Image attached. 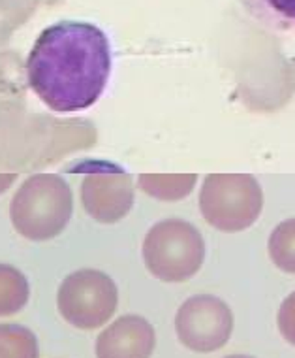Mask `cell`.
Wrapping results in <instances>:
<instances>
[{
    "mask_svg": "<svg viewBox=\"0 0 295 358\" xmlns=\"http://www.w3.org/2000/svg\"><path fill=\"white\" fill-rule=\"evenodd\" d=\"M111 69L109 36L94 23L64 19L36 38L27 59V80L50 110L74 113L98 102Z\"/></svg>",
    "mask_w": 295,
    "mask_h": 358,
    "instance_id": "obj_1",
    "label": "cell"
},
{
    "mask_svg": "<svg viewBox=\"0 0 295 358\" xmlns=\"http://www.w3.org/2000/svg\"><path fill=\"white\" fill-rule=\"evenodd\" d=\"M181 341L194 351H215L232 334V313L216 298H192L177 319Z\"/></svg>",
    "mask_w": 295,
    "mask_h": 358,
    "instance_id": "obj_2",
    "label": "cell"
},
{
    "mask_svg": "<svg viewBox=\"0 0 295 358\" xmlns=\"http://www.w3.org/2000/svg\"><path fill=\"white\" fill-rule=\"evenodd\" d=\"M205 187L203 208L215 224L224 229L246 227L258 213V187L250 178H211Z\"/></svg>",
    "mask_w": 295,
    "mask_h": 358,
    "instance_id": "obj_3",
    "label": "cell"
},
{
    "mask_svg": "<svg viewBox=\"0 0 295 358\" xmlns=\"http://www.w3.org/2000/svg\"><path fill=\"white\" fill-rule=\"evenodd\" d=\"M241 4L265 31L277 34L295 32V0H241Z\"/></svg>",
    "mask_w": 295,
    "mask_h": 358,
    "instance_id": "obj_4",
    "label": "cell"
},
{
    "mask_svg": "<svg viewBox=\"0 0 295 358\" xmlns=\"http://www.w3.org/2000/svg\"><path fill=\"white\" fill-rule=\"evenodd\" d=\"M153 349V332L139 327L126 332V340H102L100 358H147Z\"/></svg>",
    "mask_w": 295,
    "mask_h": 358,
    "instance_id": "obj_5",
    "label": "cell"
},
{
    "mask_svg": "<svg viewBox=\"0 0 295 358\" xmlns=\"http://www.w3.org/2000/svg\"><path fill=\"white\" fill-rule=\"evenodd\" d=\"M273 257L288 272H295V221L284 222L273 236Z\"/></svg>",
    "mask_w": 295,
    "mask_h": 358,
    "instance_id": "obj_6",
    "label": "cell"
},
{
    "mask_svg": "<svg viewBox=\"0 0 295 358\" xmlns=\"http://www.w3.org/2000/svg\"><path fill=\"white\" fill-rule=\"evenodd\" d=\"M278 322H280V330H282L284 338L295 345V294H292L282 306Z\"/></svg>",
    "mask_w": 295,
    "mask_h": 358,
    "instance_id": "obj_7",
    "label": "cell"
},
{
    "mask_svg": "<svg viewBox=\"0 0 295 358\" xmlns=\"http://www.w3.org/2000/svg\"><path fill=\"white\" fill-rule=\"evenodd\" d=\"M0 358H34L32 341H12L6 345L0 343Z\"/></svg>",
    "mask_w": 295,
    "mask_h": 358,
    "instance_id": "obj_8",
    "label": "cell"
},
{
    "mask_svg": "<svg viewBox=\"0 0 295 358\" xmlns=\"http://www.w3.org/2000/svg\"><path fill=\"white\" fill-rule=\"evenodd\" d=\"M228 358H250V357H228Z\"/></svg>",
    "mask_w": 295,
    "mask_h": 358,
    "instance_id": "obj_9",
    "label": "cell"
}]
</instances>
